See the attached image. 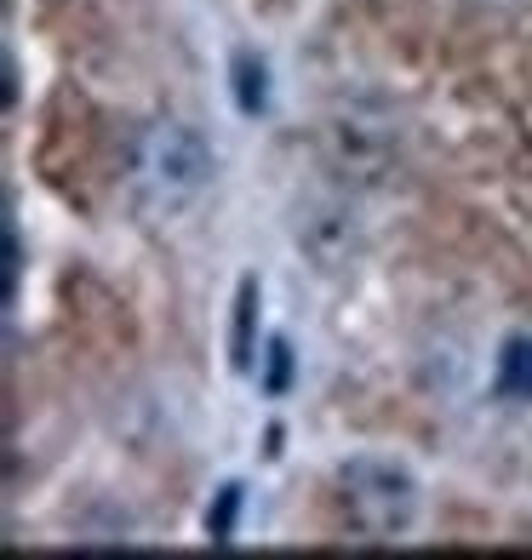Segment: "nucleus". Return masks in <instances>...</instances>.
Instances as JSON below:
<instances>
[{"label":"nucleus","mask_w":532,"mask_h":560,"mask_svg":"<svg viewBox=\"0 0 532 560\" xmlns=\"http://www.w3.org/2000/svg\"><path fill=\"white\" fill-rule=\"evenodd\" d=\"M498 395L510 400H532V338H510L498 354Z\"/></svg>","instance_id":"obj_3"},{"label":"nucleus","mask_w":532,"mask_h":560,"mask_svg":"<svg viewBox=\"0 0 532 560\" xmlns=\"http://www.w3.org/2000/svg\"><path fill=\"white\" fill-rule=\"evenodd\" d=\"M338 509L367 544H395L418 515V480L390 457H349L338 469Z\"/></svg>","instance_id":"obj_2"},{"label":"nucleus","mask_w":532,"mask_h":560,"mask_svg":"<svg viewBox=\"0 0 532 560\" xmlns=\"http://www.w3.org/2000/svg\"><path fill=\"white\" fill-rule=\"evenodd\" d=\"M207 184H212V149L195 126L155 120V126L138 132L132 166H126V195H132V207L149 223L189 212L195 200L207 195Z\"/></svg>","instance_id":"obj_1"},{"label":"nucleus","mask_w":532,"mask_h":560,"mask_svg":"<svg viewBox=\"0 0 532 560\" xmlns=\"http://www.w3.org/2000/svg\"><path fill=\"white\" fill-rule=\"evenodd\" d=\"M269 384H275V389L287 384V349H281V343H275V377H269Z\"/></svg>","instance_id":"obj_5"},{"label":"nucleus","mask_w":532,"mask_h":560,"mask_svg":"<svg viewBox=\"0 0 532 560\" xmlns=\"http://www.w3.org/2000/svg\"><path fill=\"white\" fill-rule=\"evenodd\" d=\"M235 81H241V109L258 115L264 109V63H252L246 52L235 58Z\"/></svg>","instance_id":"obj_4"}]
</instances>
